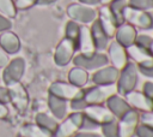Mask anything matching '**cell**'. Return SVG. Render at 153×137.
<instances>
[{
	"label": "cell",
	"instance_id": "6da1fadb",
	"mask_svg": "<svg viewBox=\"0 0 153 137\" xmlns=\"http://www.w3.org/2000/svg\"><path fill=\"white\" fill-rule=\"evenodd\" d=\"M137 66L129 61L122 70L118 72V77L116 81V89L117 94L124 96L129 91L134 90L139 82V75H137Z\"/></svg>",
	"mask_w": 153,
	"mask_h": 137
},
{
	"label": "cell",
	"instance_id": "7a4b0ae2",
	"mask_svg": "<svg viewBox=\"0 0 153 137\" xmlns=\"http://www.w3.org/2000/svg\"><path fill=\"white\" fill-rule=\"evenodd\" d=\"M115 94H117L116 84H111V85L93 84L87 89L84 88V97L87 105H105V102Z\"/></svg>",
	"mask_w": 153,
	"mask_h": 137
},
{
	"label": "cell",
	"instance_id": "3957f363",
	"mask_svg": "<svg viewBox=\"0 0 153 137\" xmlns=\"http://www.w3.org/2000/svg\"><path fill=\"white\" fill-rule=\"evenodd\" d=\"M72 61H73L74 66L81 67L86 71H96V70L109 64L108 56L104 52H94L91 54L79 53V54L74 55Z\"/></svg>",
	"mask_w": 153,
	"mask_h": 137
},
{
	"label": "cell",
	"instance_id": "277c9868",
	"mask_svg": "<svg viewBox=\"0 0 153 137\" xmlns=\"http://www.w3.org/2000/svg\"><path fill=\"white\" fill-rule=\"evenodd\" d=\"M67 14L71 18V20L87 25L97 19L98 11L91 6H86L80 2H76V4H71L67 7Z\"/></svg>",
	"mask_w": 153,
	"mask_h": 137
},
{
	"label": "cell",
	"instance_id": "5b68a950",
	"mask_svg": "<svg viewBox=\"0 0 153 137\" xmlns=\"http://www.w3.org/2000/svg\"><path fill=\"white\" fill-rule=\"evenodd\" d=\"M84 113L82 112H73L62 119V123L57 125L56 131L54 132L55 137H73L78 131H80L82 123Z\"/></svg>",
	"mask_w": 153,
	"mask_h": 137
},
{
	"label": "cell",
	"instance_id": "8992f818",
	"mask_svg": "<svg viewBox=\"0 0 153 137\" xmlns=\"http://www.w3.org/2000/svg\"><path fill=\"white\" fill-rule=\"evenodd\" d=\"M76 43L73 42L72 40L65 37L55 48V53H54V61L57 66H66L68 65L76 52Z\"/></svg>",
	"mask_w": 153,
	"mask_h": 137
},
{
	"label": "cell",
	"instance_id": "52a82bcc",
	"mask_svg": "<svg viewBox=\"0 0 153 137\" xmlns=\"http://www.w3.org/2000/svg\"><path fill=\"white\" fill-rule=\"evenodd\" d=\"M124 22L129 23L134 28H139L142 30H149L151 29V16L149 11H141L133 8L130 6H127L123 12Z\"/></svg>",
	"mask_w": 153,
	"mask_h": 137
},
{
	"label": "cell",
	"instance_id": "ba28073f",
	"mask_svg": "<svg viewBox=\"0 0 153 137\" xmlns=\"http://www.w3.org/2000/svg\"><path fill=\"white\" fill-rule=\"evenodd\" d=\"M120 137H134L137 126L140 125V113L130 109L117 120Z\"/></svg>",
	"mask_w": 153,
	"mask_h": 137
},
{
	"label": "cell",
	"instance_id": "9c48e42d",
	"mask_svg": "<svg viewBox=\"0 0 153 137\" xmlns=\"http://www.w3.org/2000/svg\"><path fill=\"white\" fill-rule=\"evenodd\" d=\"M106 50H108L106 56L109 60V65L114 66L117 70H122L130 61L128 58L127 48L120 44L117 41H112L111 43H109Z\"/></svg>",
	"mask_w": 153,
	"mask_h": 137
},
{
	"label": "cell",
	"instance_id": "30bf717a",
	"mask_svg": "<svg viewBox=\"0 0 153 137\" xmlns=\"http://www.w3.org/2000/svg\"><path fill=\"white\" fill-rule=\"evenodd\" d=\"M84 93V88H78L69 82H54L49 87V94L63 99L66 101H71L74 97L81 95Z\"/></svg>",
	"mask_w": 153,
	"mask_h": 137
},
{
	"label": "cell",
	"instance_id": "8fae6325",
	"mask_svg": "<svg viewBox=\"0 0 153 137\" xmlns=\"http://www.w3.org/2000/svg\"><path fill=\"white\" fill-rule=\"evenodd\" d=\"M124 99L127 100L130 108L137 111L139 113L153 111V100L149 99L148 96H146L142 91H137L134 89V90L129 91L128 94H126Z\"/></svg>",
	"mask_w": 153,
	"mask_h": 137
},
{
	"label": "cell",
	"instance_id": "7c38bea8",
	"mask_svg": "<svg viewBox=\"0 0 153 137\" xmlns=\"http://www.w3.org/2000/svg\"><path fill=\"white\" fill-rule=\"evenodd\" d=\"M24 71H25V61L23 58H16V59L11 60L6 65V67L2 72L4 82L7 85L11 83L19 82L24 75Z\"/></svg>",
	"mask_w": 153,
	"mask_h": 137
},
{
	"label": "cell",
	"instance_id": "4fadbf2b",
	"mask_svg": "<svg viewBox=\"0 0 153 137\" xmlns=\"http://www.w3.org/2000/svg\"><path fill=\"white\" fill-rule=\"evenodd\" d=\"M127 53L129 60H131V62H134L137 67H146L153 64V55L149 49L142 48L136 43L127 47Z\"/></svg>",
	"mask_w": 153,
	"mask_h": 137
},
{
	"label": "cell",
	"instance_id": "5bb4252c",
	"mask_svg": "<svg viewBox=\"0 0 153 137\" xmlns=\"http://www.w3.org/2000/svg\"><path fill=\"white\" fill-rule=\"evenodd\" d=\"M8 94H10V101L12 105L20 112L25 111L29 105V96L25 90V88L19 83H11L8 84Z\"/></svg>",
	"mask_w": 153,
	"mask_h": 137
},
{
	"label": "cell",
	"instance_id": "9a60e30c",
	"mask_svg": "<svg viewBox=\"0 0 153 137\" xmlns=\"http://www.w3.org/2000/svg\"><path fill=\"white\" fill-rule=\"evenodd\" d=\"M84 114L96 121L99 126L116 119L105 105H88L84 109Z\"/></svg>",
	"mask_w": 153,
	"mask_h": 137
},
{
	"label": "cell",
	"instance_id": "2e32d148",
	"mask_svg": "<svg viewBox=\"0 0 153 137\" xmlns=\"http://www.w3.org/2000/svg\"><path fill=\"white\" fill-rule=\"evenodd\" d=\"M120 70L115 68L111 65H105L98 70H96L92 75V82L97 85H111L116 84Z\"/></svg>",
	"mask_w": 153,
	"mask_h": 137
},
{
	"label": "cell",
	"instance_id": "e0dca14e",
	"mask_svg": "<svg viewBox=\"0 0 153 137\" xmlns=\"http://www.w3.org/2000/svg\"><path fill=\"white\" fill-rule=\"evenodd\" d=\"M97 19L98 22L100 23L102 28L104 29V31L106 32V35L111 38L115 36V32H116V29L118 26V23L116 22L112 12L110 11L109 6L108 5H103L99 11H98V16H97Z\"/></svg>",
	"mask_w": 153,
	"mask_h": 137
},
{
	"label": "cell",
	"instance_id": "ac0fdd59",
	"mask_svg": "<svg viewBox=\"0 0 153 137\" xmlns=\"http://www.w3.org/2000/svg\"><path fill=\"white\" fill-rule=\"evenodd\" d=\"M136 36H137L136 28H134L129 23L124 22V23H122L117 26L114 37H115V41H117L120 44H122L123 47L127 48V47L135 43Z\"/></svg>",
	"mask_w": 153,
	"mask_h": 137
},
{
	"label": "cell",
	"instance_id": "d6986e66",
	"mask_svg": "<svg viewBox=\"0 0 153 137\" xmlns=\"http://www.w3.org/2000/svg\"><path fill=\"white\" fill-rule=\"evenodd\" d=\"M105 106L109 108V111L112 113V115L116 119H120L121 117H123L127 112H129L131 108L128 105L127 100L124 99V96L120 95V94H115L112 95L106 102Z\"/></svg>",
	"mask_w": 153,
	"mask_h": 137
},
{
	"label": "cell",
	"instance_id": "ffe728a7",
	"mask_svg": "<svg viewBox=\"0 0 153 137\" xmlns=\"http://www.w3.org/2000/svg\"><path fill=\"white\" fill-rule=\"evenodd\" d=\"M91 34H92V38L94 42V47L97 52H103L108 48L109 43H110V37L106 35V32L104 31V29L102 28L100 23L98 22V19L93 20L91 23Z\"/></svg>",
	"mask_w": 153,
	"mask_h": 137
},
{
	"label": "cell",
	"instance_id": "44dd1931",
	"mask_svg": "<svg viewBox=\"0 0 153 137\" xmlns=\"http://www.w3.org/2000/svg\"><path fill=\"white\" fill-rule=\"evenodd\" d=\"M76 49L80 50L82 54H91L97 52L94 47V42L92 38L91 30L87 25H81L80 26V34L76 41Z\"/></svg>",
	"mask_w": 153,
	"mask_h": 137
},
{
	"label": "cell",
	"instance_id": "7402d4cb",
	"mask_svg": "<svg viewBox=\"0 0 153 137\" xmlns=\"http://www.w3.org/2000/svg\"><path fill=\"white\" fill-rule=\"evenodd\" d=\"M48 106L49 109L53 114V117L57 120H62L67 117V111H68V101L60 99L57 96L50 95L48 97Z\"/></svg>",
	"mask_w": 153,
	"mask_h": 137
},
{
	"label": "cell",
	"instance_id": "603a6c76",
	"mask_svg": "<svg viewBox=\"0 0 153 137\" xmlns=\"http://www.w3.org/2000/svg\"><path fill=\"white\" fill-rule=\"evenodd\" d=\"M0 46L1 48L10 54L17 53L20 48V41L18 38V36L14 32L11 31H4L0 35Z\"/></svg>",
	"mask_w": 153,
	"mask_h": 137
},
{
	"label": "cell",
	"instance_id": "cb8c5ba5",
	"mask_svg": "<svg viewBox=\"0 0 153 137\" xmlns=\"http://www.w3.org/2000/svg\"><path fill=\"white\" fill-rule=\"evenodd\" d=\"M90 76H88V71L74 66L73 68H71L69 73H68V82L78 88H85L86 84L88 83Z\"/></svg>",
	"mask_w": 153,
	"mask_h": 137
},
{
	"label": "cell",
	"instance_id": "d4e9b609",
	"mask_svg": "<svg viewBox=\"0 0 153 137\" xmlns=\"http://www.w3.org/2000/svg\"><path fill=\"white\" fill-rule=\"evenodd\" d=\"M36 124L51 135H54L59 125L57 119H55L53 115H49L47 113H38L36 115Z\"/></svg>",
	"mask_w": 153,
	"mask_h": 137
},
{
	"label": "cell",
	"instance_id": "484cf974",
	"mask_svg": "<svg viewBox=\"0 0 153 137\" xmlns=\"http://www.w3.org/2000/svg\"><path fill=\"white\" fill-rule=\"evenodd\" d=\"M20 135L23 137H50L51 136V133H49L37 124H25L20 129Z\"/></svg>",
	"mask_w": 153,
	"mask_h": 137
},
{
	"label": "cell",
	"instance_id": "4316f807",
	"mask_svg": "<svg viewBox=\"0 0 153 137\" xmlns=\"http://www.w3.org/2000/svg\"><path fill=\"white\" fill-rule=\"evenodd\" d=\"M108 6H109L110 11L112 12V14H114L116 22L118 23V25L122 24V23H124L123 12H124V8L128 6V1L127 0H114Z\"/></svg>",
	"mask_w": 153,
	"mask_h": 137
},
{
	"label": "cell",
	"instance_id": "83f0119b",
	"mask_svg": "<svg viewBox=\"0 0 153 137\" xmlns=\"http://www.w3.org/2000/svg\"><path fill=\"white\" fill-rule=\"evenodd\" d=\"M80 24L74 22V20H69L67 22L66 24V28H65V37L72 40L73 42L76 43L78 41V37H79V34H80Z\"/></svg>",
	"mask_w": 153,
	"mask_h": 137
},
{
	"label": "cell",
	"instance_id": "f1b7e54d",
	"mask_svg": "<svg viewBox=\"0 0 153 137\" xmlns=\"http://www.w3.org/2000/svg\"><path fill=\"white\" fill-rule=\"evenodd\" d=\"M100 127H102V133L104 137H120L117 119L109 121L106 124H103L100 125Z\"/></svg>",
	"mask_w": 153,
	"mask_h": 137
},
{
	"label": "cell",
	"instance_id": "f546056e",
	"mask_svg": "<svg viewBox=\"0 0 153 137\" xmlns=\"http://www.w3.org/2000/svg\"><path fill=\"white\" fill-rule=\"evenodd\" d=\"M68 102H69L68 103V107L72 108L73 112H84V109L88 106L87 102H86V100H85V97H84V93L81 95L74 97L73 100L68 101Z\"/></svg>",
	"mask_w": 153,
	"mask_h": 137
},
{
	"label": "cell",
	"instance_id": "4dcf8cb0",
	"mask_svg": "<svg viewBox=\"0 0 153 137\" xmlns=\"http://www.w3.org/2000/svg\"><path fill=\"white\" fill-rule=\"evenodd\" d=\"M128 6L141 10V11H153V0H127Z\"/></svg>",
	"mask_w": 153,
	"mask_h": 137
},
{
	"label": "cell",
	"instance_id": "1f68e13d",
	"mask_svg": "<svg viewBox=\"0 0 153 137\" xmlns=\"http://www.w3.org/2000/svg\"><path fill=\"white\" fill-rule=\"evenodd\" d=\"M0 11L5 16H7L10 18L14 17L16 16V6H14V2L12 0H0Z\"/></svg>",
	"mask_w": 153,
	"mask_h": 137
},
{
	"label": "cell",
	"instance_id": "d6a6232c",
	"mask_svg": "<svg viewBox=\"0 0 153 137\" xmlns=\"http://www.w3.org/2000/svg\"><path fill=\"white\" fill-rule=\"evenodd\" d=\"M135 43L142 48H146V49H149L152 43H153V36H149L147 34H137L136 36V40H135Z\"/></svg>",
	"mask_w": 153,
	"mask_h": 137
},
{
	"label": "cell",
	"instance_id": "836d02e7",
	"mask_svg": "<svg viewBox=\"0 0 153 137\" xmlns=\"http://www.w3.org/2000/svg\"><path fill=\"white\" fill-rule=\"evenodd\" d=\"M135 136L136 137H153V127L140 123V125L136 129Z\"/></svg>",
	"mask_w": 153,
	"mask_h": 137
},
{
	"label": "cell",
	"instance_id": "e575fe53",
	"mask_svg": "<svg viewBox=\"0 0 153 137\" xmlns=\"http://www.w3.org/2000/svg\"><path fill=\"white\" fill-rule=\"evenodd\" d=\"M82 113H84V112H82ZM97 127H99V125H98L96 121H93L92 119H90L87 115L84 114L80 130H82V131H92V130H96Z\"/></svg>",
	"mask_w": 153,
	"mask_h": 137
},
{
	"label": "cell",
	"instance_id": "d590c367",
	"mask_svg": "<svg viewBox=\"0 0 153 137\" xmlns=\"http://www.w3.org/2000/svg\"><path fill=\"white\" fill-rule=\"evenodd\" d=\"M140 123L153 127V111H151V112H145V113H140Z\"/></svg>",
	"mask_w": 153,
	"mask_h": 137
},
{
	"label": "cell",
	"instance_id": "8d00e7d4",
	"mask_svg": "<svg viewBox=\"0 0 153 137\" xmlns=\"http://www.w3.org/2000/svg\"><path fill=\"white\" fill-rule=\"evenodd\" d=\"M37 0H16V8H19V10H25V8H29L31 6H33L36 4Z\"/></svg>",
	"mask_w": 153,
	"mask_h": 137
},
{
	"label": "cell",
	"instance_id": "74e56055",
	"mask_svg": "<svg viewBox=\"0 0 153 137\" xmlns=\"http://www.w3.org/2000/svg\"><path fill=\"white\" fill-rule=\"evenodd\" d=\"M146 96H148L149 99L153 100V81H147L143 83L142 85V90H141Z\"/></svg>",
	"mask_w": 153,
	"mask_h": 137
},
{
	"label": "cell",
	"instance_id": "f35d334b",
	"mask_svg": "<svg viewBox=\"0 0 153 137\" xmlns=\"http://www.w3.org/2000/svg\"><path fill=\"white\" fill-rule=\"evenodd\" d=\"M11 26H12V22L7 17L0 14V31H7L8 29H11Z\"/></svg>",
	"mask_w": 153,
	"mask_h": 137
},
{
	"label": "cell",
	"instance_id": "ab89813d",
	"mask_svg": "<svg viewBox=\"0 0 153 137\" xmlns=\"http://www.w3.org/2000/svg\"><path fill=\"white\" fill-rule=\"evenodd\" d=\"M139 71L147 78H152L153 79V64L149 65V66H146V67H137Z\"/></svg>",
	"mask_w": 153,
	"mask_h": 137
},
{
	"label": "cell",
	"instance_id": "60d3db41",
	"mask_svg": "<svg viewBox=\"0 0 153 137\" xmlns=\"http://www.w3.org/2000/svg\"><path fill=\"white\" fill-rule=\"evenodd\" d=\"M8 101H10L8 89L0 87V102H1V103H7Z\"/></svg>",
	"mask_w": 153,
	"mask_h": 137
},
{
	"label": "cell",
	"instance_id": "b9f144b4",
	"mask_svg": "<svg viewBox=\"0 0 153 137\" xmlns=\"http://www.w3.org/2000/svg\"><path fill=\"white\" fill-rule=\"evenodd\" d=\"M8 64V56L7 53L0 47V67H4Z\"/></svg>",
	"mask_w": 153,
	"mask_h": 137
},
{
	"label": "cell",
	"instance_id": "7bdbcfd3",
	"mask_svg": "<svg viewBox=\"0 0 153 137\" xmlns=\"http://www.w3.org/2000/svg\"><path fill=\"white\" fill-rule=\"evenodd\" d=\"M73 137H100V136L91 131H78Z\"/></svg>",
	"mask_w": 153,
	"mask_h": 137
},
{
	"label": "cell",
	"instance_id": "ee69618b",
	"mask_svg": "<svg viewBox=\"0 0 153 137\" xmlns=\"http://www.w3.org/2000/svg\"><path fill=\"white\" fill-rule=\"evenodd\" d=\"M79 2L82 4V5H86V6L93 7V6L99 5L100 4V0H79Z\"/></svg>",
	"mask_w": 153,
	"mask_h": 137
},
{
	"label": "cell",
	"instance_id": "f6af8a7d",
	"mask_svg": "<svg viewBox=\"0 0 153 137\" xmlns=\"http://www.w3.org/2000/svg\"><path fill=\"white\" fill-rule=\"evenodd\" d=\"M57 0H37L36 4L39 5V6H48V5H51L54 2H56Z\"/></svg>",
	"mask_w": 153,
	"mask_h": 137
},
{
	"label": "cell",
	"instance_id": "bcb514c9",
	"mask_svg": "<svg viewBox=\"0 0 153 137\" xmlns=\"http://www.w3.org/2000/svg\"><path fill=\"white\" fill-rule=\"evenodd\" d=\"M7 113H8V111H7L6 106H5V103L0 102V118H5L7 115Z\"/></svg>",
	"mask_w": 153,
	"mask_h": 137
},
{
	"label": "cell",
	"instance_id": "7dc6e473",
	"mask_svg": "<svg viewBox=\"0 0 153 137\" xmlns=\"http://www.w3.org/2000/svg\"><path fill=\"white\" fill-rule=\"evenodd\" d=\"M149 16H151V29L149 30H153V11H149Z\"/></svg>",
	"mask_w": 153,
	"mask_h": 137
},
{
	"label": "cell",
	"instance_id": "c3c4849f",
	"mask_svg": "<svg viewBox=\"0 0 153 137\" xmlns=\"http://www.w3.org/2000/svg\"><path fill=\"white\" fill-rule=\"evenodd\" d=\"M114 0H100V4L102 5H109L110 2H112Z\"/></svg>",
	"mask_w": 153,
	"mask_h": 137
},
{
	"label": "cell",
	"instance_id": "681fc988",
	"mask_svg": "<svg viewBox=\"0 0 153 137\" xmlns=\"http://www.w3.org/2000/svg\"><path fill=\"white\" fill-rule=\"evenodd\" d=\"M149 52H151L152 55H153V43H152V46H151V48H149Z\"/></svg>",
	"mask_w": 153,
	"mask_h": 137
}]
</instances>
